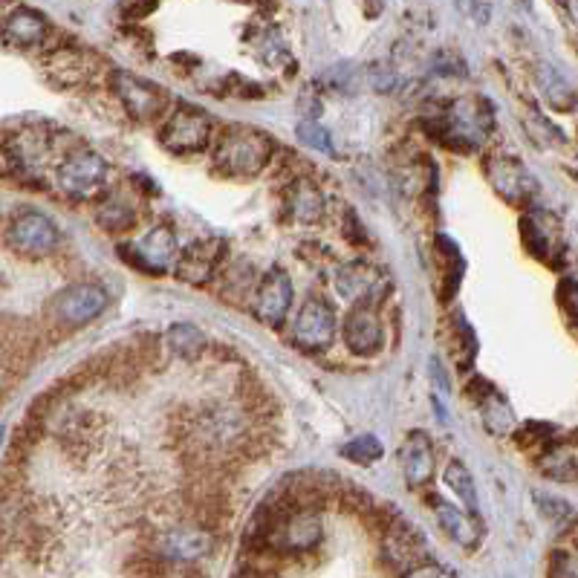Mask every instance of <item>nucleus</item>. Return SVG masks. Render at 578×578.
<instances>
[{
  "mask_svg": "<svg viewBox=\"0 0 578 578\" xmlns=\"http://www.w3.org/2000/svg\"><path fill=\"white\" fill-rule=\"evenodd\" d=\"M399 462H402V474L408 480V486L420 489L429 483L431 474H434V451H431L429 437L422 431L408 434L402 451H399Z\"/></svg>",
  "mask_w": 578,
  "mask_h": 578,
  "instance_id": "nucleus-15",
  "label": "nucleus"
},
{
  "mask_svg": "<svg viewBox=\"0 0 578 578\" xmlns=\"http://www.w3.org/2000/svg\"><path fill=\"white\" fill-rule=\"evenodd\" d=\"M541 469L553 480H573L578 474V457L573 455L570 448H555V451L544 457Z\"/></svg>",
  "mask_w": 578,
  "mask_h": 578,
  "instance_id": "nucleus-26",
  "label": "nucleus"
},
{
  "mask_svg": "<svg viewBox=\"0 0 578 578\" xmlns=\"http://www.w3.org/2000/svg\"><path fill=\"white\" fill-rule=\"evenodd\" d=\"M492 131V113H489L486 101L480 99H460L448 110V136L462 140L466 145H478L483 136Z\"/></svg>",
  "mask_w": 578,
  "mask_h": 578,
  "instance_id": "nucleus-10",
  "label": "nucleus"
},
{
  "mask_svg": "<svg viewBox=\"0 0 578 578\" xmlns=\"http://www.w3.org/2000/svg\"><path fill=\"white\" fill-rule=\"evenodd\" d=\"M47 70L56 82L61 84H79L87 75V64H84V52L79 50H58L47 61Z\"/></svg>",
  "mask_w": 578,
  "mask_h": 578,
  "instance_id": "nucleus-20",
  "label": "nucleus"
},
{
  "mask_svg": "<svg viewBox=\"0 0 578 578\" xmlns=\"http://www.w3.org/2000/svg\"><path fill=\"white\" fill-rule=\"evenodd\" d=\"M341 455H345L347 460L371 466V462H376L382 455H385V448H382L380 437H373V434H362V437L350 439L347 446H341Z\"/></svg>",
  "mask_w": 578,
  "mask_h": 578,
  "instance_id": "nucleus-23",
  "label": "nucleus"
},
{
  "mask_svg": "<svg viewBox=\"0 0 578 578\" xmlns=\"http://www.w3.org/2000/svg\"><path fill=\"white\" fill-rule=\"evenodd\" d=\"M558 298H562L564 310L578 318V281H564L562 289H558Z\"/></svg>",
  "mask_w": 578,
  "mask_h": 578,
  "instance_id": "nucleus-30",
  "label": "nucleus"
},
{
  "mask_svg": "<svg viewBox=\"0 0 578 578\" xmlns=\"http://www.w3.org/2000/svg\"><path fill=\"white\" fill-rule=\"evenodd\" d=\"M266 541L275 550H281V553H310L322 541V520L315 513H306V509L284 513L269 523Z\"/></svg>",
  "mask_w": 578,
  "mask_h": 578,
  "instance_id": "nucleus-3",
  "label": "nucleus"
},
{
  "mask_svg": "<svg viewBox=\"0 0 578 578\" xmlns=\"http://www.w3.org/2000/svg\"><path fill=\"white\" fill-rule=\"evenodd\" d=\"M7 240L17 255L44 257L58 246V226L41 212H17L7 229Z\"/></svg>",
  "mask_w": 578,
  "mask_h": 578,
  "instance_id": "nucleus-4",
  "label": "nucleus"
},
{
  "mask_svg": "<svg viewBox=\"0 0 578 578\" xmlns=\"http://www.w3.org/2000/svg\"><path fill=\"white\" fill-rule=\"evenodd\" d=\"M292 336H296V345L304 347V350H324V347H330L333 336H336L333 306L327 301H322V298H310L298 310V318L292 324Z\"/></svg>",
  "mask_w": 578,
  "mask_h": 578,
  "instance_id": "nucleus-9",
  "label": "nucleus"
},
{
  "mask_svg": "<svg viewBox=\"0 0 578 578\" xmlns=\"http://www.w3.org/2000/svg\"><path fill=\"white\" fill-rule=\"evenodd\" d=\"M273 159V140L252 128H229L215 148V166L234 177H252Z\"/></svg>",
  "mask_w": 578,
  "mask_h": 578,
  "instance_id": "nucleus-1",
  "label": "nucleus"
},
{
  "mask_svg": "<svg viewBox=\"0 0 578 578\" xmlns=\"http://www.w3.org/2000/svg\"><path fill=\"white\" fill-rule=\"evenodd\" d=\"M162 555L173 562H197L212 550V535L203 529H171L162 535Z\"/></svg>",
  "mask_w": 578,
  "mask_h": 578,
  "instance_id": "nucleus-17",
  "label": "nucleus"
},
{
  "mask_svg": "<svg viewBox=\"0 0 578 578\" xmlns=\"http://www.w3.org/2000/svg\"><path fill=\"white\" fill-rule=\"evenodd\" d=\"M133 252L140 255V264L150 273H166L168 266L180 257V249H177V238L173 231L159 226V229H150L145 238L133 246Z\"/></svg>",
  "mask_w": 578,
  "mask_h": 578,
  "instance_id": "nucleus-16",
  "label": "nucleus"
},
{
  "mask_svg": "<svg viewBox=\"0 0 578 578\" xmlns=\"http://www.w3.org/2000/svg\"><path fill=\"white\" fill-rule=\"evenodd\" d=\"M405 578H455L448 570L437 567V564H422V567H413Z\"/></svg>",
  "mask_w": 578,
  "mask_h": 578,
  "instance_id": "nucleus-31",
  "label": "nucleus"
},
{
  "mask_svg": "<svg viewBox=\"0 0 578 578\" xmlns=\"http://www.w3.org/2000/svg\"><path fill=\"white\" fill-rule=\"evenodd\" d=\"M212 142V119L203 110L180 105L162 128V145L173 154H194Z\"/></svg>",
  "mask_w": 578,
  "mask_h": 578,
  "instance_id": "nucleus-5",
  "label": "nucleus"
},
{
  "mask_svg": "<svg viewBox=\"0 0 578 578\" xmlns=\"http://www.w3.org/2000/svg\"><path fill=\"white\" fill-rule=\"evenodd\" d=\"M168 345H171L173 353L197 356L206 347V336L194 324H177V327L168 330Z\"/></svg>",
  "mask_w": 578,
  "mask_h": 578,
  "instance_id": "nucleus-22",
  "label": "nucleus"
},
{
  "mask_svg": "<svg viewBox=\"0 0 578 578\" xmlns=\"http://www.w3.org/2000/svg\"><path fill=\"white\" fill-rule=\"evenodd\" d=\"M99 224L110 231H124L133 226V208L122 197H110L101 203Z\"/></svg>",
  "mask_w": 578,
  "mask_h": 578,
  "instance_id": "nucleus-24",
  "label": "nucleus"
},
{
  "mask_svg": "<svg viewBox=\"0 0 578 578\" xmlns=\"http://www.w3.org/2000/svg\"><path fill=\"white\" fill-rule=\"evenodd\" d=\"M220 249L224 243L220 240H194L180 257H177V275L180 281L189 284H203L212 278L215 273L217 261H220Z\"/></svg>",
  "mask_w": 578,
  "mask_h": 578,
  "instance_id": "nucleus-13",
  "label": "nucleus"
},
{
  "mask_svg": "<svg viewBox=\"0 0 578 578\" xmlns=\"http://www.w3.org/2000/svg\"><path fill=\"white\" fill-rule=\"evenodd\" d=\"M50 35V21L35 12L29 7H21L15 12H9L3 21V41L15 50H33V47H44Z\"/></svg>",
  "mask_w": 578,
  "mask_h": 578,
  "instance_id": "nucleus-11",
  "label": "nucleus"
},
{
  "mask_svg": "<svg viewBox=\"0 0 578 578\" xmlns=\"http://www.w3.org/2000/svg\"><path fill=\"white\" fill-rule=\"evenodd\" d=\"M434 513H437L439 527L446 529L448 535L455 538L457 544L471 550V546L480 544V538H483V527H480V520L474 518L471 513H462L457 506L443 504V501H434Z\"/></svg>",
  "mask_w": 578,
  "mask_h": 578,
  "instance_id": "nucleus-18",
  "label": "nucleus"
},
{
  "mask_svg": "<svg viewBox=\"0 0 578 578\" xmlns=\"http://www.w3.org/2000/svg\"><path fill=\"white\" fill-rule=\"evenodd\" d=\"M113 91L119 96V101L124 105V110L133 116V119H157L168 110V96L159 91L157 84L145 82L140 75L124 73V70H116L113 73Z\"/></svg>",
  "mask_w": 578,
  "mask_h": 578,
  "instance_id": "nucleus-7",
  "label": "nucleus"
},
{
  "mask_svg": "<svg viewBox=\"0 0 578 578\" xmlns=\"http://www.w3.org/2000/svg\"><path fill=\"white\" fill-rule=\"evenodd\" d=\"M333 284H336V292L356 306H368L371 301H380L388 292V278L368 261L341 264L336 275H333Z\"/></svg>",
  "mask_w": 578,
  "mask_h": 578,
  "instance_id": "nucleus-6",
  "label": "nucleus"
},
{
  "mask_svg": "<svg viewBox=\"0 0 578 578\" xmlns=\"http://www.w3.org/2000/svg\"><path fill=\"white\" fill-rule=\"evenodd\" d=\"M108 306V292L99 284H73L56 298V315L61 324L84 327L93 318H99Z\"/></svg>",
  "mask_w": 578,
  "mask_h": 578,
  "instance_id": "nucleus-8",
  "label": "nucleus"
},
{
  "mask_svg": "<svg viewBox=\"0 0 578 578\" xmlns=\"http://www.w3.org/2000/svg\"><path fill=\"white\" fill-rule=\"evenodd\" d=\"M347 347L356 356H373L382 347V324L380 315L371 306H356L345 322Z\"/></svg>",
  "mask_w": 578,
  "mask_h": 578,
  "instance_id": "nucleus-14",
  "label": "nucleus"
},
{
  "mask_svg": "<svg viewBox=\"0 0 578 578\" xmlns=\"http://www.w3.org/2000/svg\"><path fill=\"white\" fill-rule=\"evenodd\" d=\"M541 84H544L546 99L553 101V108H558V110L573 108L576 96H573L570 84L564 82V79H558V75L553 73V67H544V70H541Z\"/></svg>",
  "mask_w": 578,
  "mask_h": 578,
  "instance_id": "nucleus-27",
  "label": "nucleus"
},
{
  "mask_svg": "<svg viewBox=\"0 0 578 578\" xmlns=\"http://www.w3.org/2000/svg\"><path fill=\"white\" fill-rule=\"evenodd\" d=\"M483 417H486V429L495 431V434H506L515 422L509 405L501 397H495V390H489V397L483 399Z\"/></svg>",
  "mask_w": 578,
  "mask_h": 578,
  "instance_id": "nucleus-25",
  "label": "nucleus"
},
{
  "mask_svg": "<svg viewBox=\"0 0 578 578\" xmlns=\"http://www.w3.org/2000/svg\"><path fill=\"white\" fill-rule=\"evenodd\" d=\"M422 550V541L417 538L413 529H397V532H390L388 538V555L390 558H397V562L408 564V558H417V553Z\"/></svg>",
  "mask_w": 578,
  "mask_h": 578,
  "instance_id": "nucleus-29",
  "label": "nucleus"
},
{
  "mask_svg": "<svg viewBox=\"0 0 578 578\" xmlns=\"http://www.w3.org/2000/svg\"><path fill=\"white\" fill-rule=\"evenodd\" d=\"M289 215L301 220V224H315L324 215V197L322 191L315 189L310 180H298L287 194Z\"/></svg>",
  "mask_w": 578,
  "mask_h": 578,
  "instance_id": "nucleus-19",
  "label": "nucleus"
},
{
  "mask_svg": "<svg viewBox=\"0 0 578 578\" xmlns=\"http://www.w3.org/2000/svg\"><path fill=\"white\" fill-rule=\"evenodd\" d=\"M298 140L304 142L306 148L322 150V154H336V145H333V136L327 128L315 122V119H304L298 124Z\"/></svg>",
  "mask_w": 578,
  "mask_h": 578,
  "instance_id": "nucleus-28",
  "label": "nucleus"
},
{
  "mask_svg": "<svg viewBox=\"0 0 578 578\" xmlns=\"http://www.w3.org/2000/svg\"><path fill=\"white\" fill-rule=\"evenodd\" d=\"M446 483L462 504L469 506V513L474 515V509H478V489H474V478L469 474V469L462 462H451L446 469Z\"/></svg>",
  "mask_w": 578,
  "mask_h": 578,
  "instance_id": "nucleus-21",
  "label": "nucleus"
},
{
  "mask_svg": "<svg viewBox=\"0 0 578 578\" xmlns=\"http://www.w3.org/2000/svg\"><path fill=\"white\" fill-rule=\"evenodd\" d=\"M108 162L91 148H75L61 159L56 171L58 189L75 200H93L99 197L105 182H108Z\"/></svg>",
  "mask_w": 578,
  "mask_h": 578,
  "instance_id": "nucleus-2",
  "label": "nucleus"
},
{
  "mask_svg": "<svg viewBox=\"0 0 578 578\" xmlns=\"http://www.w3.org/2000/svg\"><path fill=\"white\" fill-rule=\"evenodd\" d=\"M289 306H292V281H289L287 273L275 269V273L266 275L261 289H257L255 310L269 327H278L287 318Z\"/></svg>",
  "mask_w": 578,
  "mask_h": 578,
  "instance_id": "nucleus-12",
  "label": "nucleus"
}]
</instances>
